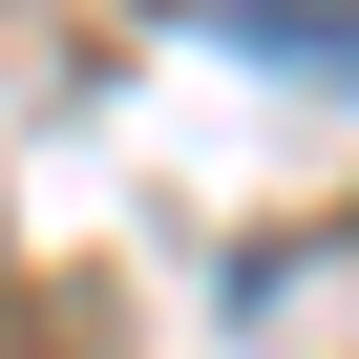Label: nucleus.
Returning a JSON list of instances; mask_svg holds the SVG:
<instances>
[{
	"label": "nucleus",
	"mask_w": 359,
	"mask_h": 359,
	"mask_svg": "<svg viewBox=\"0 0 359 359\" xmlns=\"http://www.w3.org/2000/svg\"><path fill=\"white\" fill-rule=\"evenodd\" d=\"M233 43H275V64H317V85H359V0H212Z\"/></svg>",
	"instance_id": "f257e3e1"
}]
</instances>
